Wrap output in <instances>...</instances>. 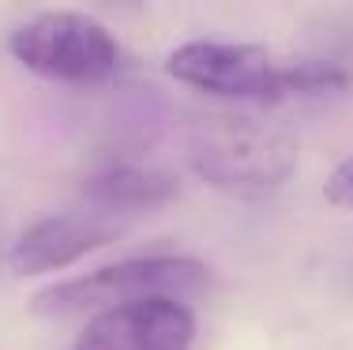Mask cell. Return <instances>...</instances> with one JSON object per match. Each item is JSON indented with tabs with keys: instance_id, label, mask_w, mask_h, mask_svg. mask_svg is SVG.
Masks as SVG:
<instances>
[{
	"instance_id": "1",
	"label": "cell",
	"mask_w": 353,
	"mask_h": 350,
	"mask_svg": "<svg viewBox=\"0 0 353 350\" xmlns=\"http://www.w3.org/2000/svg\"><path fill=\"white\" fill-rule=\"evenodd\" d=\"M188 162L218 193L259 200L279 193L297 170V136L252 110L203 113L188 132Z\"/></svg>"
},
{
	"instance_id": "3",
	"label": "cell",
	"mask_w": 353,
	"mask_h": 350,
	"mask_svg": "<svg viewBox=\"0 0 353 350\" xmlns=\"http://www.w3.org/2000/svg\"><path fill=\"white\" fill-rule=\"evenodd\" d=\"M12 57L53 83H102L121 68V46L87 12H38L12 30Z\"/></svg>"
},
{
	"instance_id": "8",
	"label": "cell",
	"mask_w": 353,
	"mask_h": 350,
	"mask_svg": "<svg viewBox=\"0 0 353 350\" xmlns=\"http://www.w3.org/2000/svg\"><path fill=\"white\" fill-rule=\"evenodd\" d=\"M323 196L331 200L334 207H353V155L342 158L331 170V177H327V185H323Z\"/></svg>"
},
{
	"instance_id": "4",
	"label": "cell",
	"mask_w": 353,
	"mask_h": 350,
	"mask_svg": "<svg viewBox=\"0 0 353 350\" xmlns=\"http://www.w3.org/2000/svg\"><path fill=\"white\" fill-rule=\"evenodd\" d=\"M165 72L214 98L237 102H285L290 64H279L263 46L245 41H184L165 57Z\"/></svg>"
},
{
	"instance_id": "6",
	"label": "cell",
	"mask_w": 353,
	"mask_h": 350,
	"mask_svg": "<svg viewBox=\"0 0 353 350\" xmlns=\"http://www.w3.org/2000/svg\"><path fill=\"white\" fill-rule=\"evenodd\" d=\"M121 222L105 219L98 211H68V215H49L38 219L34 226L19 233V241L8 253L15 275H41V271H61L68 264L83 260L87 253L117 241Z\"/></svg>"
},
{
	"instance_id": "7",
	"label": "cell",
	"mask_w": 353,
	"mask_h": 350,
	"mask_svg": "<svg viewBox=\"0 0 353 350\" xmlns=\"http://www.w3.org/2000/svg\"><path fill=\"white\" fill-rule=\"evenodd\" d=\"M83 196H87L90 211L121 222L124 215H143L170 204L176 196V177L165 166L124 158V162H109L90 173L83 181Z\"/></svg>"
},
{
	"instance_id": "2",
	"label": "cell",
	"mask_w": 353,
	"mask_h": 350,
	"mask_svg": "<svg viewBox=\"0 0 353 350\" xmlns=\"http://www.w3.org/2000/svg\"><path fill=\"white\" fill-rule=\"evenodd\" d=\"M207 268L192 256H132L38 290L30 309L41 316H68L83 309H113L143 298H188L207 286Z\"/></svg>"
},
{
	"instance_id": "5",
	"label": "cell",
	"mask_w": 353,
	"mask_h": 350,
	"mask_svg": "<svg viewBox=\"0 0 353 350\" xmlns=\"http://www.w3.org/2000/svg\"><path fill=\"white\" fill-rule=\"evenodd\" d=\"M192 339L196 313L181 298H143L87 320L75 350H188Z\"/></svg>"
}]
</instances>
